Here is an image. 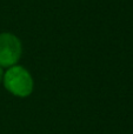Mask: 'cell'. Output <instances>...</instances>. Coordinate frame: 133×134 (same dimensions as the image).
Listing matches in <instances>:
<instances>
[{"instance_id":"6da1fadb","label":"cell","mask_w":133,"mask_h":134,"mask_svg":"<svg viewBox=\"0 0 133 134\" xmlns=\"http://www.w3.org/2000/svg\"><path fill=\"white\" fill-rule=\"evenodd\" d=\"M4 82L5 87L12 94L20 98L30 95L33 90L32 76L24 67L20 66H12L5 74Z\"/></svg>"},{"instance_id":"7a4b0ae2","label":"cell","mask_w":133,"mask_h":134,"mask_svg":"<svg viewBox=\"0 0 133 134\" xmlns=\"http://www.w3.org/2000/svg\"><path fill=\"white\" fill-rule=\"evenodd\" d=\"M21 55V42L14 34H0V67H9L18 63Z\"/></svg>"},{"instance_id":"3957f363","label":"cell","mask_w":133,"mask_h":134,"mask_svg":"<svg viewBox=\"0 0 133 134\" xmlns=\"http://www.w3.org/2000/svg\"><path fill=\"white\" fill-rule=\"evenodd\" d=\"M2 75H4V73H2V69H1V67H0V82H1V80H2Z\"/></svg>"}]
</instances>
